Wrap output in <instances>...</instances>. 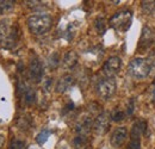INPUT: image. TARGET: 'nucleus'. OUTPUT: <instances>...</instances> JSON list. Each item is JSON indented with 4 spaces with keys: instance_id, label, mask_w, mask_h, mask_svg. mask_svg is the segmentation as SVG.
Listing matches in <instances>:
<instances>
[{
    "instance_id": "obj_18",
    "label": "nucleus",
    "mask_w": 155,
    "mask_h": 149,
    "mask_svg": "<svg viewBox=\"0 0 155 149\" xmlns=\"http://www.w3.org/2000/svg\"><path fill=\"white\" fill-rule=\"evenodd\" d=\"M51 135V132L49 130H43L41 131L38 134V136L36 137V141H37V143L39 144H44L47 141H48V138H49V136Z\"/></svg>"
},
{
    "instance_id": "obj_26",
    "label": "nucleus",
    "mask_w": 155,
    "mask_h": 149,
    "mask_svg": "<svg viewBox=\"0 0 155 149\" xmlns=\"http://www.w3.org/2000/svg\"><path fill=\"white\" fill-rule=\"evenodd\" d=\"M149 94H150L152 100H155V86H152V87L149 88Z\"/></svg>"
},
{
    "instance_id": "obj_5",
    "label": "nucleus",
    "mask_w": 155,
    "mask_h": 149,
    "mask_svg": "<svg viewBox=\"0 0 155 149\" xmlns=\"http://www.w3.org/2000/svg\"><path fill=\"white\" fill-rule=\"evenodd\" d=\"M110 118H111L110 113L106 111L98 114L97 118L93 122V130L97 135L103 136L107 132L109 128H110Z\"/></svg>"
},
{
    "instance_id": "obj_2",
    "label": "nucleus",
    "mask_w": 155,
    "mask_h": 149,
    "mask_svg": "<svg viewBox=\"0 0 155 149\" xmlns=\"http://www.w3.org/2000/svg\"><path fill=\"white\" fill-rule=\"evenodd\" d=\"M128 74L133 76L134 79H144L152 75V67L149 58L136 57L131 60V62L128 66Z\"/></svg>"
},
{
    "instance_id": "obj_4",
    "label": "nucleus",
    "mask_w": 155,
    "mask_h": 149,
    "mask_svg": "<svg viewBox=\"0 0 155 149\" xmlns=\"http://www.w3.org/2000/svg\"><path fill=\"white\" fill-rule=\"evenodd\" d=\"M116 81L114 78H106L99 81L97 85V93L101 99H110L116 93Z\"/></svg>"
},
{
    "instance_id": "obj_14",
    "label": "nucleus",
    "mask_w": 155,
    "mask_h": 149,
    "mask_svg": "<svg viewBox=\"0 0 155 149\" xmlns=\"http://www.w3.org/2000/svg\"><path fill=\"white\" fill-rule=\"evenodd\" d=\"M12 24L10 19H1L0 20V44L2 45L5 41L10 36V32L12 30Z\"/></svg>"
},
{
    "instance_id": "obj_7",
    "label": "nucleus",
    "mask_w": 155,
    "mask_h": 149,
    "mask_svg": "<svg viewBox=\"0 0 155 149\" xmlns=\"http://www.w3.org/2000/svg\"><path fill=\"white\" fill-rule=\"evenodd\" d=\"M43 75H44V69L42 62L39 61L38 57H32L29 63V78L31 79L32 82L38 84L42 81Z\"/></svg>"
},
{
    "instance_id": "obj_12",
    "label": "nucleus",
    "mask_w": 155,
    "mask_h": 149,
    "mask_svg": "<svg viewBox=\"0 0 155 149\" xmlns=\"http://www.w3.org/2000/svg\"><path fill=\"white\" fill-rule=\"evenodd\" d=\"M19 38H20L19 28H18L17 24H13L12 30H11V32H10V36L5 41V43L2 44V47L6 48V49H13V48L18 44Z\"/></svg>"
},
{
    "instance_id": "obj_10",
    "label": "nucleus",
    "mask_w": 155,
    "mask_h": 149,
    "mask_svg": "<svg viewBox=\"0 0 155 149\" xmlns=\"http://www.w3.org/2000/svg\"><path fill=\"white\" fill-rule=\"evenodd\" d=\"M127 137H128V129L125 127H119L112 131L110 137V143L112 147L119 148L124 144V142L127 141Z\"/></svg>"
},
{
    "instance_id": "obj_21",
    "label": "nucleus",
    "mask_w": 155,
    "mask_h": 149,
    "mask_svg": "<svg viewBox=\"0 0 155 149\" xmlns=\"http://www.w3.org/2000/svg\"><path fill=\"white\" fill-rule=\"evenodd\" d=\"M125 118V113L120 110H115V111L111 113V119L114 122H120Z\"/></svg>"
},
{
    "instance_id": "obj_8",
    "label": "nucleus",
    "mask_w": 155,
    "mask_h": 149,
    "mask_svg": "<svg viewBox=\"0 0 155 149\" xmlns=\"http://www.w3.org/2000/svg\"><path fill=\"white\" fill-rule=\"evenodd\" d=\"M120 67H122V60L118 56H111L105 61L103 66V72L107 78H112L119 72Z\"/></svg>"
},
{
    "instance_id": "obj_19",
    "label": "nucleus",
    "mask_w": 155,
    "mask_h": 149,
    "mask_svg": "<svg viewBox=\"0 0 155 149\" xmlns=\"http://www.w3.org/2000/svg\"><path fill=\"white\" fill-rule=\"evenodd\" d=\"M8 149H26V144L24 141H21L19 138H13L10 143Z\"/></svg>"
},
{
    "instance_id": "obj_1",
    "label": "nucleus",
    "mask_w": 155,
    "mask_h": 149,
    "mask_svg": "<svg viewBox=\"0 0 155 149\" xmlns=\"http://www.w3.org/2000/svg\"><path fill=\"white\" fill-rule=\"evenodd\" d=\"M53 26V18L49 15H34L28 18V28L35 35H44Z\"/></svg>"
},
{
    "instance_id": "obj_24",
    "label": "nucleus",
    "mask_w": 155,
    "mask_h": 149,
    "mask_svg": "<svg viewBox=\"0 0 155 149\" xmlns=\"http://www.w3.org/2000/svg\"><path fill=\"white\" fill-rule=\"evenodd\" d=\"M133 112H134V99H131L130 101H129V104H128V114L129 116H131L133 114Z\"/></svg>"
},
{
    "instance_id": "obj_6",
    "label": "nucleus",
    "mask_w": 155,
    "mask_h": 149,
    "mask_svg": "<svg viewBox=\"0 0 155 149\" xmlns=\"http://www.w3.org/2000/svg\"><path fill=\"white\" fill-rule=\"evenodd\" d=\"M155 41V35L154 31L150 26L148 25H144L143 29H142V34H141V37H140V42H138V51H147L152 44L154 43Z\"/></svg>"
},
{
    "instance_id": "obj_16",
    "label": "nucleus",
    "mask_w": 155,
    "mask_h": 149,
    "mask_svg": "<svg viewBox=\"0 0 155 149\" xmlns=\"http://www.w3.org/2000/svg\"><path fill=\"white\" fill-rule=\"evenodd\" d=\"M15 7L13 0H0V15L10 13Z\"/></svg>"
},
{
    "instance_id": "obj_9",
    "label": "nucleus",
    "mask_w": 155,
    "mask_h": 149,
    "mask_svg": "<svg viewBox=\"0 0 155 149\" xmlns=\"http://www.w3.org/2000/svg\"><path fill=\"white\" fill-rule=\"evenodd\" d=\"M18 93L20 95V99L24 100V103L26 105H31L35 103L36 100V93L34 91L32 87H30L29 85H26L24 81H18Z\"/></svg>"
},
{
    "instance_id": "obj_23",
    "label": "nucleus",
    "mask_w": 155,
    "mask_h": 149,
    "mask_svg": "<svg viewBox=\"0 0 155 149\" xmlns=\"http://www.w3.org/2000/svg\"><path fill=\"white\" fill-rule=\"evenodd\" d=\"M125 149H141V141H134L131 140Z\"/></svg>"
},
{
    "instance_id": "obj_20",
    "label": "nucleus",
    "mask_w": 155,
    "mask_h": 149,
    "mask_svg": "<svg viewBox=\"0 0 155 149\" xmlns=\"http://www.w3.org/2000/svg\"><path fill=\"white\" fill-rule=\"evenodd\" d=\"M142 8L146 13H152L155 11V1H142Z\"/></svg>"
},
{
    "instance_id": "obj_11",
    "label": "nucleus",
    "mask_w": 155,
    "mask_h": 149,
    "mask_svg": "<svg viewBox=\"0 0 155 149\" xmlns=\"http://www.w3.org/2000/svg\"><path fill=\"white\" fill-rule=\"evenodd\" d=\"M75 84V78L71 74L62 75L58 79V84H56V92L58 93H64L67 92L69 88H72Z\"/></svg>"
},
{
    "instance_id": "obj_17",
    "label": "nucleus",
    "mask_w": 155,
    "mask_h": 149,
    "mask_svg": "<svg viewBox=\"0 0 155 149\" xmlns=\"http://www.w3.org/2000/svg\"><path fill=\"white\" fill-rule=\"evenodd\" d=\"M94 26L97 29L98 34H100V35L105 34V31H106V20H105V18L104 17H98L94 22Z\"/></svg>"
},
{
    "instance_id": "obj_22",
    "label": "nucleus",
    "mask_w": 155,
    "mask_h": 149,
    "mask_svg": "<svg viewBox=\"0 0 155 149\" xmlns=\"http://www.w3.org/2000/svg\"><path fill=\"white\" fill-rule=\"evenodd\" d=\"M58 62H60V60H58V53H55V54H53V55L50 56V58H49V66H50L51 69H55L58 67Z\"/></svg>"
},
{
    "instance_id": "obj_3",
    "label": "nucleus",
    "mask_w": 155,
    "mask_h": 149,
    "mask_svg": "<svg viewBox=\"0 0 155 149\" xmlns=\"http://www.w3.org/2000/svg\"><path fill=\"white\" fill-rule=\"evenodd\" d=\"M131 20H133V12L129 10H123L116 12L109 22H110V26L114 30H116L117 32L125 34L131 25Z\"/></svg>"
},
{
    "instance_id": "obj_15",
    "label": "nucleus",
    "mask_w": 155,
    "mask_h": 149,
    "mask_svg": "<svg viewBox=\"0 0 155 149\" xmlns=\"http://www.w3.org/2000/svg\"><path fill=\"white\" fill-rule=\"evenodd\" d=\"M78 60H79V56L75 51L71 50L68 53H66V55L63 56V67L66 69H72L77 66Z\"/></svg>"
},
{
    "instance_id": "obj_25",
    "label": "nucleus",
    "mask_w": 155,
    "mask_h": 149,
    "mask_svg": "<svg viewBox=\"0 0 155 149\" xmlns=\"http://www.w3.org/2000/svg\"><path fill=\"white\" fill-rule=\"evenodd\" d=\"M149 62H150V67H152V74H155V56L149 57Z\"/></svg>"
},
{
    "instance_id": "obj_13",
    "label": "nucleus",
    "mask_w": 155,
    "mask_h": 149,
    "mask_svg": "<svg viewBox=\"0 0 155 149\" xmlns=\"http://www.w3.org/2000/svg\"><path fill=\"white\" fill-rule=\"evenodd\" d=\"M147 130V122L143 119H138L133 124V128L130 131V138L134 141H140L141 136Z\"/></svg>"
},
{
    "instance_id": "obj_27",
    "label": "nucleus",
    "mask_w": 155,
    "mask_h": 149,
    "mask_svg": "<svg viewBox=\"0 0 155 149\" xmlns=\"http://www.w3.org/2000/svg\"><path fill=\"white\" fill-rule=\"evenodd\" d=\"M4 143H5V136L0 134V148L4 146Z\"/></svg>"
}]
</instances>
